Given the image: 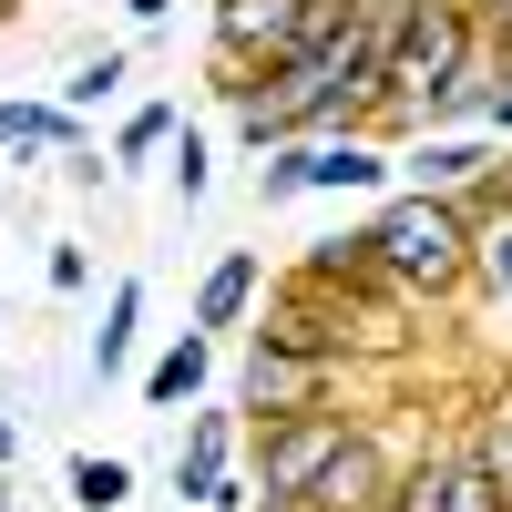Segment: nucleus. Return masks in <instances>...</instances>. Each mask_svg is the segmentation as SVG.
<instances>
[{"label": "nucleus", "mask_w": 512, "mask_h": 512, "mask_svg": "<svg viewBox=\"0 0 512 512\" xmlns=\"http://www.w3.org/2000/svg\"><path fill=\"white\" fill-rule=\"evenodd\" d=\"M164 195H175V205H205V195H216V144H205L195 123L164 144Z\"/></svg>", "instance_id": "15"}, {"label": "nucleus", "mask_w": 512, "mask_h": 512, "mask_svg": "<svg viewBox=\"0 0 512 512\" xmlns=\"http://www.w3.org/2000/svg\"><path fill=\"white\" fill-rule=\"evenodd\" d=\"M256 308H267V256H256V246H226L216 267L195 277V328H205V338H246Z\"/></svg>", "instance_id": "8"}, {"label": "nucleus", "mask_w": 512, "mask_h": 512, "mask_svg": "<svg viewBox=\"0 0 512 512\" xmlns=\"http://www.w3.org/2000/svg\"><path fill=\"white\" fill-rule=\"evenodd\" d=\"M11 11H21V0H0V21H11Z\"/></svg>", "instance_id": "24"}, {"label": "nucleus", "mask_w": 512, "mask_h": 512, "mask_svg": "<svg viewBox=\"0 0 512 512\" xmlns=\"http://www.w3.org/2000/svg\"><path fill=\"white\" fill-rule=\"evenodd\" d=\"M349 431H359L349 410H287V420H256V431H246V472H256V492L287 502V512H308L318 482H328V461L349 451Z\"/></svg>", "instance_id": "4"}, {"label": "nucleus", "mask_w": 512, "mask_h": 512, "mask_svg": "<svg viewBox=\"0 0 512 512\" xmlns=\"http://www.w3.org/2000/svg\"><path fill=\"white\" fill-rule=\"evenodd\" d=\"M482 134L512 144V72H492V93H482Z\"/></svg>", "instance_id": "19"}, {"label": "nucleus", "mask_w": 512, "mask_h": 512, "mask_svg": "<svg viewBox=\"0 0 512 512\" xmlns=\"http://www.w3.org/2000/svg\"><path fill=\"white\" fill-rule=\"evenodd\" d=\"M390 512H512V492L482 472L472 431H461V441H431L420 461H400V482H390Z\"/></svg>", "instance_id": "6"}, {"label": "nucleus", "mask_w": 512, "mask_h": 512, "mask_svg": "<svg viewBox=\"0 0 512 512\" xmlns=\"http://www.w3.org/2000/svg\"><path fill=\"white\" fill-rule=\"evenodd\" d=\"M216 349H226V338L175 328V338L144 359V410H185V400H205V379H216Z\"/></svg>", "instance_id": "10"}, {"label": "nucleus", "mask_w": 512, "mask_h": 512, "mask_svg": "<svg viewBox=\"0 0 512 512\" xmlns=\"http://www.w3.org/2000/svg\"><path fill=\"white\" fill-rule=\"evenodd\" d=\"M359 236H369V256L420 297V308H451V297L472 287V205H461V195L390 185V195H369Z\"/></svg>", "instance_id": "1"}, {"label": "nucleus", "mask_w": 512, "mask_h": 512, "mask_svg": "<svg viewBox=\"0 0 512 512\" xmlns=\"http://www.w3.org/2000/svg\"><path fill=\"white\" fill-rule=\"evenodd\" d=\"M400 185V144H379L369 123L349 134H297L256 154V205H297V195H390Z\"/></svg>", "instance_id": "3"}, {"label": "nucleus", "mask_w": 512, "mask_h": 512, "mask_svg": "<svg viewBox=\"0 0 512 512\" xmlns=\"http://www.w3.org/2000/svg\"><path fill=\"white\" fill-rule=\"evenodd\" d=\"M338 379H349V369H328L308 349H277V338L246 328V349H236V410H246V431H256V420H287V410H328Z\"/></svg>", "instance_id": "5"}, {"label": "nucleus", "mask_w": 512, "mask_h": 512, "mask_svg": "<svg viewBox=\"0 0 512 512\" xmlns=\"http://www.w3.org/2000/svg\"><path fill=\"white\" fill-rule=\"evenodd\" d=\"M492 164H502V144L482 134V123H461V134H410L400 144V185H420V195H472Z\"/></svg>", "instance_id": "7"}, {"label": "nucleus", "mask_w": 512, "mask_h": 512, "mask_svg": "<svg viewBox=\"0 0 512 512\" xmlns=\"http://www.w3.org/2000/svg\"><path fill=\"white\" fill-rule=\"evenodd\" d=\"M41 277H52V297H82V287H93V246H82V236H52Z\"/></svg>", "instance_id": "17"}, {"label": "nucleus", "mask_w": 512, "mask_h": 512, "mask_svg": "<svg viewBox=\"0 0 512 512\" xmlns=\"http://www.w3.org/2000/svg\"><path fill=\"white\" fill-rule=\"evenodd\" d=\"M62 492H72V512H123V502H134V461L72 451V461H62Z\"/></svg>", "instance_id": "13"}, {"label": "nucleus", "mask_w": 512, "mask_h": 512, "mask_svg": "<svg viewBox=\"0 0 512 512\" xmlns=\"http://www.w3.org/2000/svg\"><path fill=\"white\" fill-rule=\"evenodd\" d=\"M472 21H482V52H492V72H512V0H472Z\"/></svg>", "instance_id": "18"}, {"label": "nucleus", "mask_w": 512, "mask_h": 512, "mask_svg": "<svg viewBox=\"0 0 512 512\" xmlns=\"http://www.w3.org/2000/svg\"><path fill=\"white\" fill-rule=\"evenodd\" d=\"M246 461V410H195L175 451V502H216V482Z\"/></svg>", "instance_id": "9"}, {"label": "nucleus", "mask_w": 512, "mask_h": 512, "mask_svg": "<svg viewBox=\"0 0 512 512\" xmlns=\"http://www.w3.org/2000/svg\"><path fill=\"white\" fill-rule=\"evenodd\" d=\"M123 21H134V31H164V21H175V0H123Z\"/></svg>", "instance_id": "20"}, {"label": "nucleus", "mask_w": 512, "mask_h": 512, "mask_svg": "<svg viewBox=\"0 0 512 512\" xmlns=\"http://www.w3.org/2000/svg\"><path fill=\"white\" fill-rule=\"evenodd\" d=\"M175 134H185V113H175V103H134V113L113 123V175H134V164H164V144H175Z\"/></svg>", "instance_id": "14"}, {"label": "nucleus", "mask_w": 512, "mask_h": 512, "mask_svg": "<svg viewBox=\"0 0 512 512\" xmlns=\"http://www.w3.org/2000/svg\"><path fill=\"white\" fill-rule=\"evenodd\" d=\"M144 349V277H113L103 287V318H93V379H123Z\"/></svg>", "instance_id": "11"}, {"label": "nucleus", "mask_w": 512, "mask_h": 512, "mask_svg": "<svg viewBox=\"0 0 512 512\" xmlns=\"http://www.w3.org/2000/svg\"><path fill=\"white\" fill-rule=\"evenodd\" d=\"M359 21V0H216V21H205V72H277L297 52H318Z\"/></svg>", "instance_id": "2"}, {"label": "nucleus", "mask_w": 512, "mask_h": 512, "mask_svg": "<svg viewBox=\"0 0 512 512\" xmlns=\"http://www.w3.org/2000/svg\"><path fill=\"white\" fill-rule=\"evenodd\" d=\"M11 492H21V482H11V472H0V512H11Z\"/></svg>", "instance_id": "23"}, {"label": "nucleus", "mask_w": 512, "mask_h": 512, "mask_svg": "<svg viewBox=\"0 0 512 512\" xmlns=\"http://www.w3.org/2000/svg\"><path fill=\"white\" fill-rule=\"evenodd\" d=\"M472 287H492L502 308H512V205L472 226Z\"/></svg>", "instance_id": "16"}, {"label": "nucleus", "mask_w": 512, "mask_h": 512, "mask_svg": "<svg viewBox=\"0 0 512 512\" xmlns=\"http://www.w3.org/2000/svg\"><path fill=\"white\" fill-rule=\"evenodd\" d=\"M123 82H134V41H103V52H82V62L62 72V93H52V103H72L82 123H93V113L123 93Z\"/></svg>", "instance_id": "12"}, {"label": "nucleus", "mask_w": 512, "mask_h": 512, "mask_svg": "<svg viewBox=\"0 0 512 512\" xmlns=\"http://www.w3.org/2000/svg\"><path fill=\"white\" fill-rule=\"evenodd\" d=\"M11 144H21V93H0V164H11Z\"/></svg>", "instance_id": "21"}, {"label": "nucleus", "mask_w": 512, "mask_h": 512, "mask_svg": "<svg viewBox=\"0 0 512 512\" xmlns=\"http://www.w3.org/2000/svg\"><path fill=\"white\" fill-rule=\"evenodd\" d=\"M11 461H21V420L0 410V472H11Z\"/></svg>", "instance_id": "22"}, {"label": "nucleus", "mask_w": 512, "mask_h": 512, "mask_svg": "<svg viewBox=\"0 0 512 512\" xmlns=\"http://www.w3.org/2000/svg\"><path fill=\"white\" fill-rule=\"evenodd\" d=\"M175 512H205V502H175Z\"/></svg>", "instance_id": "25"}]
</instances>
